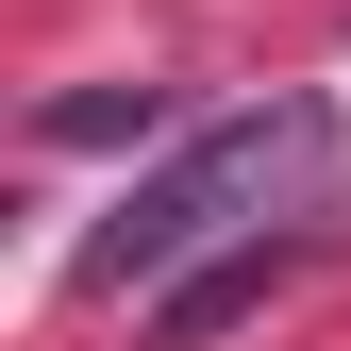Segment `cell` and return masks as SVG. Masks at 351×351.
Masks as SVG:
<instances>
[{"instance_id":"6da1fadb","label":"cell","mask_w":351,"mask_h":351,"mask_svg":"<svg viewBox=\"0 0 351 351\" xmlns=\"http://www.w3.org/2000/svg\"><path fill=\"white\" fill-rule=\"evenodd\" d=\"M335 184V101H251V117H201L184 151H151L134 184H117V217L67 251L84 301L117 285H184V268H234V251L301 234V201Z\"/></svg>"},{"instance_id":"7a4b0ae2","label":"cell","mask_w":351,"mask_h":351,"mask_svg":"<svg viewBox=\"0 0 351 351\" xmlns=\"http://www.w3.org/2000/svg\"><path fill=\"white\" fill-rule=\"evenodd\" d=\"M301 251H318V217H301V234H268V251H234V268H201V285H167V301H151V351H217L251 301L301 268Z\"/></svg>"},{"instance_id":"3957f363","label":"cell","mask_w":351,"mask_h":351,"mask_svg":"<svg viewBox=\"0 0 351 351\" xmlns=\"http://www.w3.org/2000/svg\"><path fill=\"white\" fill-rule=\"evenodd\" d=\"M34 134H51V151H117V134H167V84H134V101H117V84H101V101H51V117H34Z\"/></svg>"}]
</instances>
